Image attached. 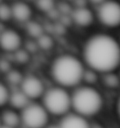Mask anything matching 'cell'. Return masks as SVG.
Segmentation results:
<instances>
[{"label": "cell", "mask_w": 120, "mask_h": 128, "mask_svg": "<svg viewBox=\"0 0 120 128\" xmlns=\"http://www.w3.org/2000/svg\"><path fill=\"white\" fill-rule=\"evenodd\" d=\"M37 44L43 50H49L53 45V40L50 36L43 34L38 39Z\"/></svg>", "instance_id": "2e32d148"}, {"label": "cell", "mask_w": 120, "mask_h": 128, "mask_svg": "<svg viewBox=\"0 0 120 128\" xmlns=\"http://www.w3.org/2000/svg\"><path fill=\"white\" fill-rule=\"evenodd\" d=\"M83 57L91 69L109 73L120 64V45L112 36L97 34L86 42Z\"/></svg>", "instance_id": "6da1fadb"}, {"label": "cell", "mask_w": 120, "mask_h": 128, "mask_svg": "<svg viewBox=\"0 0 120 128\" xmlns=\"http://www.w3.org/2000/svg\"><path fill=\"white\" fill-rule=\"evenodd\" d=\"M74 2L77 6V8H84V7H86L87 5L86 1H75Z\"/></svg>", "instance_id": "d4e9b609"}, {"label": "cell", "mask_w": 120, "mask_h": 128, "mask_svg": "<svg viewBox=\"0 0 120 128\" xmlns=\"http://www.w3.org/2000/svg\"><path fill=\"white\" fill-rule=\"evenodd\" d=\"M1 128H8V127H6L5 126H2L1 127Z\"/></svg>", "instance_id": "83f0119b"}, {"label": "cell", "mask_w": 120, "mask_h": 128, "mask_svg": "<svg viewBox=\"0 0 120 128\" xmlns=\"http://www.w3.org/2000/svg\"><path fill=\"white\" fill-rule=\"evenodd\" d=\"M46 128H60V127H59V126H49L47 127Z\"/></svg>", "instance_id": "4316f807"}, {"label": "cell", "mask_w": 120, "mask_h": 128, "mask_svg": "<svg viewBox=\"0 0 120 128\" xmlns=\"http://www.w3.org/2000/svg\"><path fill=\"white\" fill-rule=\"evenodd\" d=\"M1 46L6 52H14L20 49L22 44V38L13 30H5L1 33Z\"/></svg>", "instance_id": "ba28073f"}, {"label": "cell", "mask_w": 120, "mask_h": 128, "mask_svg": "<svg viewBox=\"0 0 120 128\" xmlns=\"http://www.w3.org/2000/svg\"><path fill=\"white\" fill-rule=\"evenodd\" d=\"M83 65L75 56L64 54L57 57L51 68L52 77L62 87H74L82 80Z\"/></svg>", "instance_id": "7a4b0ae2"}, {"label": "cell", "mask_w": 120, "mask_h": 128, "mask_svg": "<svg viewBox=\"0 0 120 128\" xmlns=\"http://www.w3.org/2000/svg\"><path fill=\"white\" fill-rule=\"evenodd\" d=\"M38 47H39L37 42H33V41H28V42L26 43V46H25V48H26V50L29 53V52H37Z\"/></svg>", "instance_id": "cb8c5ba5"}, {"label": "cell", "mask_w": 120, "mask_h": 128, "mask_svg": "<svg viewBox=\"0 0 120 128\" xmlns=\"http://www.w3.org/2000/svg\"><path fill=\"white\" fill-rule=\"evenodd\" d=\"M43 104L47 111L60 116L66 114L72 106V97L62 87H53L43 94Z\"/></svg>", "instance_id": "277c9868"}, {"label": "cell", "mask_w": 120, "mask_h": 128, "mask_svg": "<svg viewBox=\"0 0 120 128\" xmlns=\"http://www.w3.org/2000/svg\"><path fill=\"white\" fill-rule=\"evenodd\" d=\"M60 128H90L88 122L78 114H70L61 120Z\"/></svg>", "instance_id": "9c48e42d"}, {"label": "cell", "mask_w": 120, "mask_h": 128, "mask_svg": "<svg viewBox=\"0 0 120 128\" xmlns=\"http://www.w3.org/2000/svg\"><path fill=\"white\" fill-rule=\"evenodd\" d=\"M21 119L27 128H43L48 121V114L43 106L29 103L22 110Z\"/></svg>", "instance_id": "5b68a950"}, {"label": "cell", "mask_w": 120, "mask_h": 128, "mask_svg": "<svg viewBox=\"0 0 120 128\" xmlns=\"http://www.w3.org/2000/svg\"><path fill=\"white\" fill-rule=\"evenodd\" d=\"M26 30L29 36L39 39L43 35V28L37 22H28L26 25Z\"/></svg>", "instance_id": "5bb4252c"}, {"label": "cell", "mask_w": 120, "mask_h": 128, "mask_svg": "<svg viewBox=\"0 0 120 128\" xmlns=\"http://www.w3.org/2000/svg\"><path fill=\"white\" fill-rule=\"evenodd\" d=\"M10 95L9 94L8 88L5 84L1 83L0 85V104L3 106L9 101Z\"/></svg>", "instance_id": "ffe728a7"}, {"label": "cell", "mask_w": 120, "mask_h": 128, "mask_svg": "<svg viewBox=\"0 0 120 128\" xmlns=\"http://www.w3.org/2000/svg\"><path fill=\"white\" fill-rule=\"evenodd\" d=\"M82 79L85 81L86 82L88 83V84L95 83L97 80V75L95 74V71H93L92 69L84 71Z\"/></svg>", "instance_id": "7402d4cb"}, {"label": "cell", "mask_w": 120, "mask_h": 128, "mask_svg": "<svg viewBox=\"0 0 120 128\" xmlns=\"http://www.w3.org/2000/svg\"><path fill=\"white\" fill-rule=\"evenodd\" d=\"M104 81L106 85L110 88H116L120 84L118 77L110 72L107 73V75L104 78Z\"/></svg>", "instance_id": "44dd1931"}, {"label": "cell", "mask_w": 120, "mask_h": 128, "mask_svg": "<svg viewBox=\"0 0 120 128\" xmlns=\"http://www.w3.org/2000/svg\"><path fill=\"white\" fill-rule=\"evenodd\" d=\"M12 16V8L6 4H1L0 5V18L2 22H7Z\"/></svg>", "instance_id": "e0dca14e"}, {"label": "cell", "mask_w": 120, "mask_h": 128, "mask_svg": "<svg viewBox=\"0 0 120 128\" xmlns=\"http://www.w3.org/2000/svg\"><path fill=\"white\" fill-rule=\"evenodd\" d=\"M98 17L107 27H118L120 26V4L116 2H103L99 8Z\"/></svg>", "instance_id": "8992f818"}, {"label": "cell", "mask_w": 120, "mask_h": 128, "mask_svg": "<svg viewBox=\"0 0 120 128\" xmlns=\"http://www.w3.org/2000/svg\"><path fill=\"white\" fill-rule=\"evenodd\" d=\"M14 58L19 64H25L29 60V53L26 50L19 49L14 52Z\"/></svg>", "instance_id": "ac0fdd59"}, {"label": "cell", "mask_w": 120, "mask_h": 128, "mask_svg": "<svg viewBox=\"0 0 120 128\" xmlns=\"http://www.w3.org/2000/svg\"><path fill=\"white\" fill-rule=\"evenodd\" d=\"M1 121L5 126L14 128L20 124V118L14 111L7 110L2 113Z\"/></svg>", "instance_id": "4fadbf2b"}, {"label": "cell", "mask_w": 120, "mask_h": 128, "mask_svg": "<svg viewBox=\"0 0 120 128\" xmlns=\"http://www.w3.org/2000/svg\"><path fill=\"white\" fill-rule=\"evenodd\" d=\"M7 80L12 85L17 86L22 84L23 78L22 73L17 70H11L7 74Z\"/></svg>", "instance_id": "9a60e30c"}, {"label": "cell", "mask_w": 120, "mask_h": 128, "mask_svg": "<svg viewBox=\"0 0 120 128\" xmlns=\"http://www.w3.org/2000/svg\"><path fill=\"white\" fill-rule=\"evenodd\" d=\"M0 69L2 72L7 74L12 70L10 63L6 59H2L0 63Z\"/></svg>", "instance_id": "603a6c76"}, {"label": "cell", "mask_w": 120, "mask_h": 128, "mask_svg": "<svg viewBox=\"0 0 120 128\" xmlns=\"http://www.w3.org/2000/svg\"><path fill=\"white\" fill-rule=\"evenodd\" d=\"M72 17L75 24L82 27H87L91 25L93 21V13L86 7L76 8L73 12Z\"/></svg>", "instance_id": "30bf717a"}, {"label": "cell", "mask_w": 120, "mask_h": 128, "mask_svg": "<svg viewBox=\"0 0 120 128\" xmlns=\"http://www.w3.org/2000/svg\"><path fill=\"white\" fill-rule=\"evenodd\" d=\"M118 111L119 115H120V99H119L118 103Z\"/></svg>", "instance_id": "484cf974"}, {"label": "cell", "mask_w": 120, "mask_h": 128, "mask_svg": "<svg viewBox=\"0 0 120 128\" xmlns=\"http://www.w3.org/2000/svg\"><path fill=\"white\" fill-rule=\"evenodd\" d=\"M12 16L21 22H28L31 16V9L27 4L16 2L11 7Z\"/></svg>", "instance_id": "8fae6325"}, {"label": "cell", "mask_w": 120, "mask_h": 128, "mask_svg": "<svg viewBox=\"0 0 120 128\" xmlns=\"http://www.w3.org/2000/svg\"><path fill=\"white\" fill-rule=\"evenodd\" d=\"M22 91L29 99H37L44 94V86L41 80L37 76H28L23 78L21 84Z\"/></svg>", "instance_id": "52a82bcc"}, {"label": "cell", "mask_w": 120, "mask_h": 128, "mask_svg": "<svg viewBox=\"0 0 120 128\" xmlns=\"http://www.w3.org/2000/svg\"><path fill=\"white\" fill-rule=\"evenodd\" d=\"M102 106L101 96L97 90L90 86H81L77 88L72 96V106L82 116L96 114Z\"/></svg>", "instance_id": "3957f363"}, {"label": "cell", "mask_w": 120, "mask_h": 128, "mask_svg": "<svg viewBox=\"0 0 120 128\" xmlns=\"http://www.w3.org/2000/svg\"><path fill=\"white\" fill-rule=\"evenodd\" d=\"M37 7L43 12H50L54 8V2L51 0H40L36 2Z\"/></svg>", "instance_id": "d6986e66"}, {"label": "cell", "mask_w": 120, "mask_h": 128, "mask_svg": "<svg viewBox=\"0 0 120 128\" xmlns=\"http://www.w3.org/2000/svg\"><path fill=\"white\" fill-rule=\"evenodd\" d=\"M29 100L30 99L21 90L11 94L9 102L14 108L23 110L29 104Z\"/></svg>", "instance_id": "7c38bea8"}]
</instances>
